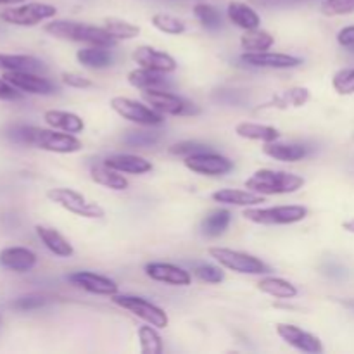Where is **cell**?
Segmentation results:
<instances>
[{
	"label": "cell",
	"instance_id": "obj_4",
	"mask_svg": "<svg viewBox=\"0 0 354 354\" xmlns=\"http://www.w3.org/2000/svg\"><path fill=\"white\" fill-rule=\"evenodd\" d=\"M308 207L290 204V206H275V207H245L242 216L248 221L258 225H292L299 223L308 216Z\"/></svg>",
	"mask_w": 354,
	"mask_h": 354
},
{
	"label": "cell",
	"instance_id": "obj_19",
	"mask_svg": "<svg viewBox=\"0 0 354 354\" xmlns=\"http://www.w3.org/2000/svg\"><path fill=\"white\" fill-rule=\"evenodd\" d=\"M211 199L214 203L227 204V206H242V207H252L259 206L265 203V196L256 194L252 190H237V189H221L211 194Z\"/></svg>",
	"mask_w": 354,
	"mask_h": 354
},
{
	"label": "cell",
	"instance_id": "obj_11",
	"mask_svg": "<svg viewBox=\"0 0 354 354\" xmlns=\"http://www.w3.org/2000/svg\"><path fill=\"white\" fill-rule=\"evenodd\" d=\"M275 330L283 342L292 346V348L297 349V351H303L308 354L324 353V344H322L320 339H318L317 335L310 334V332L303 330V328L296 327V325L277 324Z\"/></svg>",
	"mask_w": 354,
	"mask_h": 354
},
{
	"label": "cell",
	"instance_id": "obj_13",
	"mask_svg": "<svg viewBox=\"0 0 354 354\" xmlns=\"http://www.w3.org/2000/svg\"><path fill=\"white\" fill-rule=\"evenodd\" d=\"M3 78L16 86L17 90L26 93H35V95H50L57 92V86L50 80L44 78L38 73L31 71H9L3 73Z\"/></svg>",
	"mask_w": 354,
	"mask_h": 354
},
{
	"label": "cell",
	"instance_id": "obj_1",
	"mask_svg": "<svg viewBox=\"0 0 354 354\" xmlns=\"http://www.w3.org/2000/svg\"><path fill=\"white\" fill-rule=\"evenodd\" d=\"M7 137L16 144L33 145L55 154H73L83 149L82 140H78L73 133H59L55 130H44L37 127H14L10 128Z\"/></svg>",
	"mask_w": 354,
	"mask_h": 354
},
{
	"label": "cell",
	"instance_id": "obj_20",
	"mask_svg": "<svg viewBox=\"0 0 354 354\" xmlns=\"http://www.w3.org/2000/svg\"><path fill=\"white\" fill-rule=\"evenodd\" d=\"M45 123L48 124L54 130L66 131V133H82L85 130V121L75 113H68V111H59V109H50L45 111L44 114Z\"/></svg>",
	"mask_w": 354,
	"mask_h": 354
},
{
	"label": "cell",
	"instance_id": "obj_35",
	"mask_svg": "<svg viewBox=\"0 0 354 354\" xmlns=\"http://www.w3.org/2000/svg\"><path fill=\"white\" fill-rule=\"evenodd\" d=\"M104 30L116 40H131V38L140 35V28L137 24H131L128 21L116 19V17H107L104 21Z\"/></svg>",
	"mask_w": 354,
	"mask_h": 354
},
{
	"label": "cell",
	"instance_id": "obj_15",
	"mask_svg": "<svg viewBox=\"0 0 354 354\" xmlns=\"http://www.w3.org/2000/svg\"><path fill=\"white\" fill-rule=\"evenodd\" d=\"M241 61L252 68H270V69H289L297 68L303 64L299 57L289 54H280V52H245L242 54Z\"/></svg>",
	"mask_w": 354,
	"mask_h": 354
},
{
	"label": "cell",
	"instance_id": "obj_48",
	"mask_svg": "<svg viewBox=\"0 0 354 354\" xmlns=\"http://www.w3.org/2000/svg\"><path fill=\"white\" fill-rule=\"evenodd\" d=\"M24 0H0V6H14V3H21Z\"/></svg>",
	"mask_w": 354,
	"mask_h": 354
},
{
	"label": "cell",
	"instance_id": "obj_8",
	"mask_svg": "<svg viewBox=\"0 0 354 354\" xmlns=\"http://www.w3.org/2000/svg\"><path fill=\"white\" fill-rule=\"evenodd\" d=\"M55 14H57V9L50 3L31 2L3 9L0 12V19L7 24H14V26H35L41 21L50 19Z\"/></svg>",
	"mask_w": 354,
	"mask_h": 354
},
{
	"label": "cell",
	"instance_id": "obj_21",
	"mask_svg": "<svg viewBox=\"0 0 354 354\" xmlns=\"http://www.w3.org/2000/svg\"><path fill=\"white\" fill-rule=\"evenodd\" d=\"M104 165L116 169L120 173H130V175H144V173L152 171V162L147 161L142 156L133 154H118L111 156L104 161Z\"/></svg>",
	"mask_w": 354,
	"mask_h": 354
},
{
	"label": "cell",
	"instance_id": "obj_39",
	"mask_svg": "<svg viewBox=\"0 0 354 354\" xmlns=\"http://www.w3.org/2000/svg\"><path fill=\"white\" fill-rule=\"evenodd\" d=\"M332 86L339 95H351L354 93V68L341 69L332 78Z\"/></svg>",
	"mask_w": 354,
	"mask_h": 354
},
{
	"label": "cell",
	"instance_id": "obj_45",
	"mask_svg": "<svg viewBox=\"0 0 354 354\" xmlns=\"http://www.w3.org/2000/svg\"><path fill=\"white\" fill-rule=\"evenodd\" d=\"M19 99H23L21 90H17L16 86L10 85L6 78H0V100H19Z\"/></svg>",
	"mask_w": 354,
	"mask_h": 354
},
{
	"label": "cell",
	"instance_id": "obj_49",
	"mask_svg": "<svg viewBox=\"0 0 354 354\" xmlns=\"http://www.w3.org/2000/svg\"><path fill=\"white\" fill-rule=\"evenodd\" d=\"M342 227H344L346 230H348V232H353V234H354V220H351V221H346V223L342 225Z\"/></svg>",
	"mask_w": 354,
	"mask_h": 354
},
{
	"label": "cell",
	"instance_id": "obj_31",
	"mask_svg": "<svg viewBox=\"0 0 354 354\" xmlns=\"http://www.w3.org/2000/svg\"><path fill=\"white\" fill-rule=\"evenodd\" d=\"M90 176L95 183L106 187V189L111 190H127L128 189V180L121 175L116 169L109 168V166H93L92 171H90Z\"/></svg>",
	"mask_w": 354,
	"mask_h": 354
},
{
	"label": "cell",
	"instance_id": "obj_7",
	"mask_svg": "<svg viewBox=\"0 0 354 354\" xmlns=\"http://www.w3.org/2000/svg\"><path fill=\"white\" fill-rule=\"evenodd\" d=\"M111 109L120 114L123 120L142 124V127H159V124L165 123V114L158 113L156 109L144 106L137 100L128 99V97H113Z\"/></svg>",
	"mask_w": 354,
	"mask_h": 354
},
{
	"label": "cell",
	"instance_id": "obj_9",
	"mask_svg": "<svg viewBox=\"0 0 354 354\" xmlns=\"http://www.w3.org/2000/svg\"><path fill=\"white\" fill-rule=\"evenodd\" d=\"M113 303L123 308V310L130 311L135 317L156 328H166L169 325V318L165 313V310H161V308L152 304L151 301L144 299V297L120 296V294H116V296H113Z\"/></svg>",
	"mask_w": 354,
	"mask_h": 354
},
{
	"label": "cell",
	"instance_id": "obj_40",
	"mask_svg": "<svg viewBox=\"0 0 354 354\" xmlns=\"http://www.w3.org/2000/svg\"><path fill=\"white\" fill-rule=\"evenodd\" d=\"M194 275L197 277L199 280L206 283H220L225 280V273L220 266L214 265H207V263H203V265H196L194 266Z\"/></svg>",
	"mask_w": 354,
	"mask_h": 354
},
{
	"label": "cell",
	"instance_id": "obj_34",
	"mask_svg": "<svg viewBox=\"0 0 354 354\" xmlns=\"http://www.w3.org/2000/svg\"><path fill=\"white\" fill-rule=\"evenodd\" d=\"M138 341H140L142 354H162L165 344H162L161 335L158 334L156 327L152 325H142L138 327Z\"/></svg>",
	"mask_w": 354,
	"mask_h": 354
},
{
	"label": "cell",
	"instance_id": "obj_3",
	"mask_svg": "<svg viewBox=\"0 0 354 354\" xmlns=\"http://www.w3.org/2000/svg\"><path fill=\"white\" fill-rule=\"evenodd\" d=\"M303 176L287 171H273V169H258L251 178L245 180V189L261 196L294 194L303 189Z\"/></svg>",
	"mask_w": 354,
	"mask_h": 354
},
{
	"label": "cell",
	"instance_id": "obj_6",
	"mask_svg": "<svg viewBox=\"0 0 354 354\" xmlns=\"http://www.w3.org/2000/svg\"><path fill=\"white\" fill-rule=\"evenodd\" d=\"M47 197L48 201L61 206L68 213L76 214V216L88 218V220H100V218L106 216V211L100 204L92 203V201H88L85 196H82V194L73 189H64V187L50 189L47 192Z\"/></svg>",
	"mask_w": 354,
	"mask_h": 354
},
{
	"label": "cell",
	"instance_id": "obj_28",
	"mask_svg": "<svg viewBox=\"0 0 354 354\" xmlns=\"http://www.w3.org/2000/svg\"><path fill=\"white\" fill-rule=\"evenodd\" d=\"M308 100H310V90L304 88V86H294V88H289L286 90V92L273 97L270 102H266L265 106H261V109H265V107H275V109L303 107Z\"/></svg>",
	"mask_w": 354,
	"mask_h": 354
},
{
	"label": "cell",
	"instance_id": "obj_18",
	"mask_svg": "<svg viewBox=\"0 0 354 354\" xmlns=\"http://www.w3.org/2000/svg\"><path fill=\"white\" fill-rule=\"evenodd\" d=\"M37 265V254L28 248H6L0 251V266L16 273H26Z\"/></svg>",
	"mask_w": 354,
	"mask_h": 354
},
{
	"label": "cell",
	"instance_id": "obj_46",
	"mask_svg": "<svg viewBox=\"0 0 354 354\" xmlns=\"http://www.w3.org/2000/svg\"><path fill=\"white\" fill-rule=\"evenodd\" d=\"M249 3L256 7H266V9H273V7H290L301 3L303 0H248Z\"/></svg>",
	"mask_w": 354,
	"mask_h": 354
},
{
	"label": "cell",
	"instance_id": "obj_38",
	"mask_svg": "<svg viewBox=\"0 0 354 354\" xmlns=\"http://www.w3.org/2000/svg\"><path fill=\"white\" fill-rule=\"evenodd\" d=\"M161 140V133L159 131H144L135 130L128 131L123 137V142L130 147H151V145L158 144Z\"/></svg>",
	"mask_w": 354,
	"mask_h": 354
},
{
	"label": "cell",
	"instance_id": "obj_37",
	"mask_svg": "<svg viewBox=\"0 0 354 354\" xmlns=\"http://www.w3.org/2000/svg\"><path fill=\"white\" fill-rule=\"evenodd\" d=\"M151 21H152V26H154L156 30L162 31V33L166 35H180L185 31V23L180 21L178 17L169 16V14L158 12L152 16Z\"/></svg>",
	"mask_w": 354,
	"mask_h": 354
},
{
	"label": "cell",
	"instance_id": "obj_10",
	"mask_svg": "<svg viewBox=\"0 0 354 354\" xmlns=\"http://www.w3.org/2000/svg\"><path fill=\"white\" fill-rule=\"evenodd\" d=\"M183 162L190 171L204 176H223L234 169V162L230 159L211 151L187 156Z\"/></svg>",
	"mask_w": 354,
	"mask_h": 354
},
{
	"label": "cell",
	"instance_id": "obj_14",
	"mask_svg": "<svg viewBox=\"0 0 354 354\" xmlns=\"http://www.w3.org/2000/svg\"><path fill=\"white\" fill-rule=\"evenodd\" d=\"M68 280L78 289L86 290L95 296H106L113 297L120 294V286L114 280L107 279V277L95 275L92 272H75L68 275Z\"/></svg>",
	"mask_w": 354,
	"mask_h": 354
},
{
	"label": "cell",
	"instance_id": "obj_29",
	"mask_svg": "<svg viewBox=\"0 0 354 354\" xmlns=\"http://www.w3.org/2000/svg\"><path fill=\"white\" fill-rule=\"evenodd\" d=\"M128 83L135 88L149 90V88H166L168 82L165 78V73L152 71L147 68H138L128 73Z\"/></svg>",
	"mask_w": 354,
	"mask_h": 354
},
{
	"label": "cell",
	"instance_id": "obj_36",
	"mask_svg": "<svg viewBox=\"0 0 354 354\" xmlns=\"http://www.w3.org/2000/svg\"><path fill=\"white\" fill-rule=\"evenodd\" d=\"M194 14L201 21V24L207 28V30H220L221 23H223L220 10L214 6H211V3H196Z\"/></svg>",
	"mask_w": 354,
	"mask_h": 354
},
{
	"label": "cell",
	"instance_id": "obj_26",
	"mask_svg": "<svg viewBox=\"0 0 354 354\" xmlns=\"http://www.w3.org/2000/svg\"><path fill=\"white\" fill-rule=\"evenodd\" d=\"M228 19L235 24V26L242 28V30H254L261 24V17L259 14L252 9L251 6L242 2H230L228 3Z\"/></svg>",
	"mask_w": 354,
	"mask_h": 354
},
{
	"label": "cell",
	"instance_id": "obj_16",
	"mask_svg": "<svg viewBox=\"0 0 354 354\" xmlns=\"http://www.w3.org/2000/svg\"><path fill=\"white\" fill-rule=\"evenodd\" d=\"M145 275L156 282L168 283L173 287H189L192 283V275L171 263H149L145 265Z\"/></svg>",
	"mask_w": 354,
	"mask_h": 354
},
{
	"label": "cell",
	"instance_id": "obj_47",
	"mask_svg": "<svg viewBox=\"0 0 354 354\" xmlns=\"http://www.w3.org/2000/svg\"><path fill=\"white\" fill-rule=\"evenodd\" d=\"M337 41L342 45V47H348V48L354 47V26L342 28V30L337 33Z\"/></svg>",
	"mask_w": 354,
	"mask_h": 354
},
{
	"label": "cell",
	"instance_id": "obj_42",
	"mask_svg": "<svg viewBox=\"0 0 354 354\" xmlns=\"http://www.w3.org/2000/svg\"><path fill=\"white\" fill-rule=\"evenodd\" d=\"M209 147L204 144H199V142H180V144H175L169 147V154L175 156H192V154H199V152H207Z\"/></svg>",
	"mask_w": 354,
	"mask_h": 354
},
{
	"label": "cell",
	"instance_id": "obj_44",
	"mask_svg": "<svg viewBox=\"0 0 354 354\" xmlns=\"http://www.w3.org/2000/svg\"><path fill=\"white\" fill-rule=\"evenodd\" d=\"M62 83L71 86V88H90L93 85L88 78L76 75V73H62Z\"/></svg>",
	"mask_w": 354,
	"mask_h": 354
},
{
	"label": "cell",
	"instance_id": "obj_33",
	"mask_svg": "<svg viewBox=\"0 0 354 354\" xmlns=\"http://www.w3.org/2000/svg\"><path fill=\"white\" fill-rule=\"evenodd\" d=\"M275 44V38L272 37V33L265 30H245V33L242 35L241 45L245 52H265L270 50Z\"/></svg>",
	"mask_w": 354,
	"mask_h": 354
},
{
	"label": "cell",
	"instance_id": "obj_27",
	"mask_svg": "<svg viewBox=\"0 0 354 354\" xmlns=\"http://www.w3.org/2000/svg\"><path fill=\"white\" fill-rule=\"evenodd\" d=\"M235 133L245 140H256L268 144V142H275L280 138V131L277 128L268 127V124H259V123H239L235 127Z\"/></svg>",
	"mask_w": 354,
	"mask_h": 354
},
{
	"label": "cell",
	"instance_id": "obj_25",
	"mask_svg": "<svg viewBox=\"0 0 354 354\" xmlns=\"http://www.w3.org/2000/svg\"><path fill=\"white\" fill-rule=\"evenodd\" d=\"M76 59H78L80 64L88 69H104L113 64L114 55L109 50V47H95V45H90V47L76 52Z\"/></svg>",
	"mask_w": 354,
	"mask_h": 354
},
{
	"label": "cell",
	"instance_id": "obj_41",
	"mask_svg": "<svg viewBox=\"0 0 354 354\" xmlns=\"http://www.w3.org/2000/svg\"><path fill=\"white\" fill-rule=\"evenodd\" d=\"M322 12L325 16H342L354 12V0H324Z\"/></svg>",
	"mask_w": 354,
	"mask_h": 354
},
{
	"label": "cell",
	"instance_id": "obj_24",
	"mask_svg": "<svg viewBox=\"0 0 354 354\" xmlns=\"http://www.w3.org/2000/svg\"><path fill=\"white\" fill-rule=\"evenodd\" d=\"M45 66L40 59L33 55L24 54H0V71H31L38 73L44 71Z\"/></svg>",
	"mask_w": 354,
	"mask_h": 354
},
{
	"label": "cell",
	"instance_id": "obj_2",
	"mask_svg": "<svg viewBox=\"0 0 354 354\" xmlns=\"http://www.w3.org/2000/svg\"><path fill=\"white\" fill-rule=\"evenodd\" d=\"M45 31L59 40L76 41V44L95 45V47H114L116 38L111 37L104 28L92 26V24L76 23V21L55 19L45 24Z\"/></svg>",
	"mask_w": 354,
	"mask_h": 354
},
{
	"label": "cell",
	"instance_id": "obj_22",
	"mask_svg": "<svg viewBox=\"0 0 354 354\" xmlns=\"http://www.w3.org/2000/svg\"><path fill=\"white\" fill-rule=\"evenodd\" d=\"M35 232H37L38 239L41 241V244L52 252V254L59 256V258H69V256L75 254V249L69 244L68 239L62 237L57 230L54 228L44 227V225H37L35 227Z\"/></svg>",
	"mask_w": 354,
	"mask_h": 354
},
{
	"label": "cell",
	"instance_id": "obj_30",
	"mask_svg": "<svg viewBox=\"0 0 354 354\" xmlns=\"http://www.w3.org/2000/svg\"><path fill=\"white\" fill-rule=\"evenodd\" d=\"M258 289L275 299H292L297 296V287L279 277H265L258 282Z\"/></svg>",
	"mask_w": 354,
	"mask_h": 354
},
{
	"label": "cell",
	"instance_id": "obj_32",
	"mask_svg": "<svg viewBox=\"0 0 354 354\" xmlns=\"http://www.w3.org/2000/svg\"><path fill=\"white\" fill-rule=\"evenodd\" d=\"M232 221V213L228 209L211 211L201 223V230L206 237H220L225 234Z\"/></svg>",
	"mask_w": 354,
	"mask_h": 354
},
{
	"label": "cell",
	"instance_id": "obj_12",
	"mask_svg": "<svg viewBox=\"0 0 354 354\" xmlns=\"http://www.w3.org/2000/svg\"><path fill=\"white\" fill-rule=\"evenodd\" d=\"M142 99L161 114H169V116H178L190 111V104L183 100L182 97L169 93L162 88H149L142 90Z\"/></svg>",
	"mask_w": 354,
	"mask_h": 354
},
{
	"label": "cell",
	"instance_id": "obj_23",
	"mask_svg": "<svg viewBox=\"0 0 354 354\" xmlns=\"http://www.w3.org/2000/svg\"><path fill=\"white\" fill-rule=\"evenodd\" d=\"M263 152H265L268 158L275 159V161L296 162L306 158V156L310 154V149H308L306 145H301V144H277L275 140V142H268V144H265Z\"/></svg>",
	"mask_w": 354,
	"mask_h": 354
},
{
	"label": "cell",
	"instance_id": "obj_5",
	"mask_svg": "<svg viewBox=\"0 0 354 354\" xmlns=\"http://www.w3.org/2000/svg\"><path fill=\"white\" fill-rule=\"evenodd\" d=\"M209 256L220 266L232 270L235 273H242V275H266L270 273V268L266 263L256 256L248 254V252L234 251L228 248H209Z\"/></svg>",
	"mask_w": 354,
	"mask_h": 354
},
{
	"label": "cell",
	"instance_id": "obj_17",
	"mask_svg": "<svg viewBox=\"0 0 354 354\" xmlns=\"http://www.w3.org/2000/svg\"><path fill=\"white\" fill-rule=\"evenodd\" d=\"M133 61L137 62L140 68L152 69V71L158 73H173L176 71L178 64H176L175 59L171 57L166 52L158 50V48L147 47V45H142L137 50L133 52Z\"/></svg>",
	"mask_w": 354,
	"mask_h": 354
},
{
	"label": "cell",
	"instance_id": "obj_43",
	"mask_svg": "<svg viewBox=\"0 0 354 354\" xmlns=\"http://www.w3.org/2000/svg\"><path fill=\"white\" fill-rule=\"evenodd\" d=\"M45 304H47V299H44L41 296H23L14 301L12 308L19 311H31L38 310V308L45 306Z\"/></svg>",
	"mask_w": 354,
	"mask_h": 354
}]
</instances>
